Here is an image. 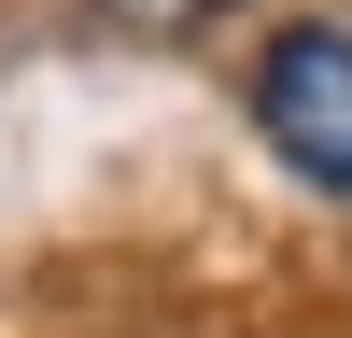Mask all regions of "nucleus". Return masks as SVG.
Returning <instances> with one entry per match:
<instances>
[{
    "mask_svg": "<svg viewBox=\"0 0 352 338\" xmlns=\"http://www.w3.org/2000/svg\"><path fill=\"white\" fill-rule=\"evenodd\" d=\"M254 127L324 197H352V28H282L268 71H254Z\"/></svg>",
    "mask_w": 352,
    "mask_h": 338,
    "instance_id": "obj_1",
    "label": "nucleus"
}]
</instances>
